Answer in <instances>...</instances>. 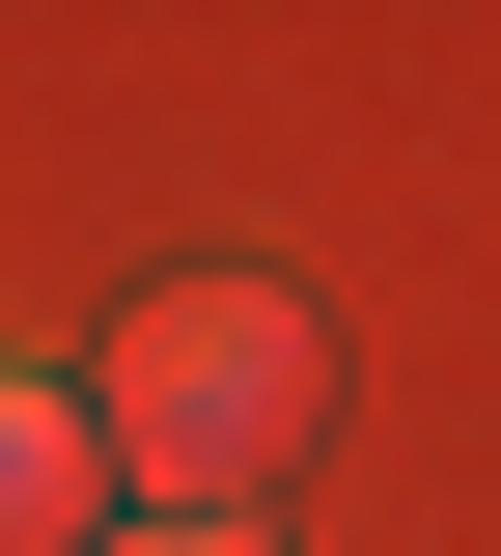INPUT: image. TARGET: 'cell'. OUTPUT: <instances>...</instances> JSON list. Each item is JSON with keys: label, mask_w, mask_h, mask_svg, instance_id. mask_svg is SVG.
Wrapping results in <instances>:
<instances>
[{"label": "cell", "mask_w": 501, "mask_h": 556, "mask_svg": "<svg viewBox=\"0 0 501 556\" xmlns=\"http://www.w3.org/2000/svg\"><path fill=\"white\" fill-rule=\"evenodd\" d=\"M306 417H335V362H306L279 278H167L140 334L84 362V445L140 473V529H251V501L306 473Z\"/></svg>", "instance_id": "6da1fadb"}, {"label": "cell", "mask_w": 501, "mask_h": 556, "mask_svg": "<svg viewBox=\"0 0 501 556\" xmlns=\"http://www.w3.org/2000/svg\"><path fill=\"white\" fill-rule=\"evenodd\" d=\"M84 473H112L84 390H57V362H0V556H84Z\"/></svg>", "instance_id": "7a4b0ae2"}, {"label": "cell", "mask_w": 501, "mask_h": 556, "mask_svg": "<svg viewBox=\"0 0 501 556\" xmlns=\"http://www.w3.org/2000/svg\"><path fill=\"white\" fill-rule=\"evenodd\" d=\"M84 556H279V529H84Z\"/></svg>", "instance_id": "3957f363"}]
</instances>
